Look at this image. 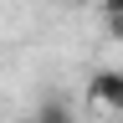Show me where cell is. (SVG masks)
Listing matches in <instances>:
<instances>
[{
    "label": "cell",
    "instance_id": "cell-4",
    "mask_svg": "<svg viewBox=\"0 0 123 123\" xmlns=\"http://www.w3.org/2000/svg\"><path fill=\"white\" fill-rule=\"evenodd\" d=\"M103 15H123V0H103Z\"/></svg>",
    "mask_w": 123,
    "mask_h": 123
},
{
    "label": "cell",
    "instance_id": "cell-5",
    "mask_svg": "<svg viewBox=\"0 0 123 123\" xmlns=\"http://www.w3.org/2000/svg\"><path fill=\"white\" fill-rule=\"evenodd\" d=\"M62 5H82V0H62Z\"/></svg>",
    "mask_w": 123,
    "mask_h": 123
},
{
    "label": "cell",
    "instance_id": "cell-2",
    "mask_svg": "<svg viewBox=\"0 0 123 123\" xmlns=\"http://www.w3.org/2000/svg\"><path fill=\"white\" fill-rule=\"evenodd\" d=\"M31 123H77V113H72V103H67V98H56V92H51V98H41V103H36Z\"/></svg>",
    "mask_w": 123,
    "mask_h": 123
},
{
    "label": "cell",
    "instance_id": "cell-3",
    "mask_svg": "<svg viewBox=\"0 0 123 123\" xmlns=\"http://www.w3.org/2000/svg\"><path fill=\"white\" fill-rule=\"evenodd\" d=\"M108 36H113V41H123V15H108Z\"/></svg>",
    "mask_w": 123,
    "mask_h": 123
},
{
    "label": "cell",
    "instance_id": "cell-1",
    "mask_svg": "<svg viewBox=\"0 0 123 123\" xmlns=\"http://www.w3.org/2000/svg\"><path fill=\"white\" fill-rule=\"evenodd\" d=\"M87 103L103 108V113H118V118H123V67L92 72V82H87Z\"/></svg>",
    "mask_w": 123,
    "mask_h": 123
}]
</instances>
